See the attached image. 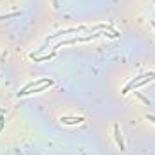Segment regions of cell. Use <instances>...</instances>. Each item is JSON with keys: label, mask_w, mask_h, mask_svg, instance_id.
<instances>
[{"label": "cell", "mask_w": 155, "mask_h": 155, "mask_svg": "<svg viewBox=\"0 0 155 155\" xmlns=\"http://www.w3.org/2000/svg\"><path fill=\"white\" fill-rule=\"evenodd\" d=\"M45 83H52V85H54V81H52V79H49V78H38V79H35L33 83H27V85H25V87L16 94V96H18V97H22V96H25V92H27V90L36 88V87H40V85H45Z\"/></svg>", "instance_id": "obj_1"}, {"label": "cell", "mask_w": 155, "mask_h": 155, "mask_svg": "<svg viewBox=\"0 0 155 155\" xmlns=\"http://www.w3.org/2000/svg\"><path fill=\"white\" fill-rule=\"evenodd\" d=\"M85 121V117H81V116H63L61 117V123L63 124H79V123H83Z\"/></svg>", "instance_id": "obj_2"}, {"label": "cell", "mask_w": 155, "mask_h": 155, "mask_svg": "<svg viewBox=\"0 0 155 155\" xmlns=\"http://www.w3.org/2000/svg\"><path fill=\"white\" fill-rule=\"evenodd\" d=\"M56 56V51H51L49 54H40V56H31V60L35 61V63H38V61H47V60H52Z\"/></svg>", "instance_id": "obj_3"}, {"label": "cell", "mask_w": 155, "mask_h": 155, "mask_svg": "<svg viewBox=\"0 0 155 155\" xmlns=\"http://www.w3.org/2000/svg\"><path fill=\"white\" fill-rule=\"evenodd\" d=\"M114 135H116V143H117V146H119V150L123 152V150H124V143H123V137H121L119 124H114Z\"/></svg>", "instance_id": "obj_4"}, {"label": "cell", "mask_w": 155, "mask_h": 155, "mask_svg": "<svg viewBox=\"0 0 155 155\" xmlns=\"http://www.w3.org/2000/svg\"><path fill=\"white\" fill-rule=\"evenodd\" d=\"M135 96H137V97H139V99H143V101H144V103H146V105H150V101H148V99H146V97H144V96H143V94H141V92H137V90H135Z\"/></svg>", "instance_id": "obj_5"}, {"label": "cell", "mask_w": 155, "mask_h": 155, "mask_svg": "<svg viewBox=\"0 0 155 155\" xmlns=\"http://www.w3.org/2000/svg\"><path fill=\"white\" fill-rule=\"evenodd\" d=\"M20 13H11V15H5V16H0V20H7V18H15V16H18Z\"/></svg>", "instance_id": "obj_6"}, {"label": "cell", "mask_w": 155, "mask_h": 155, "mask_svg": "<svg viewBox=\"0 0 155 155\" xmlns=\"http://www.w3.org/2000/svg\"><path fill=\"white\" fill-rule=\"evenodd\" d=\"M146 119H148L150 123H153V124H155V116H152V114H148V116H146Z\"/></svg>", "instance_id": "obj_7"}, {"label": "cell", "mask_w": 155, "mask_h": 155, "mask_svg": "<svg viewBox=\"0 0 155 155\" xmlns=\"http://www.w3.org/2000/svg\"><path fill=\"white\" fill-rule=\"evenodd\" d=\"M2 126H4V117H0V130H2Z\"/></svg>", "instance_id": "obj_8"}, {"label": "cell", "mask_w": 155, "mask_h": 155, "mask_svg": "<svg viewBox=\"0 0 155 155\" xmlns=\"http://www.w3.org/2000/svg\"><path fill=\"white\" fill-rule=\"evenodd\" d=\"M52 4H54V7H58V0H52Z\"/></svg>", "instance_id": "obj_9"}, {"label": "cell", "mask_w": 155, "mask_h": 155, "mask_svg": "<svg viewBox=\"0 0 155 155\" xmlns=\"http://www.w3.org/2000/svg\"><path fill=\"white\" fill-rule=\"evenodd\" d=\"M16 155H24V153H22V152H20V150H16Z\"/></svg>", "instance_id": "obj_10"}, {"label": "cell", "mask_w": 155, "mask_h": 155, "mask_svg": "<svg viewBox=\"0 0 155 155\" xmlns=\"http://www.w3.org/2000/svg\"><path fill=\"white\" fill-rule=\"evenodd\" d=\"M152 27H153V29H155V22H152Z\"/></svg>", "instance_id": "obj_11"}]
</instances>
